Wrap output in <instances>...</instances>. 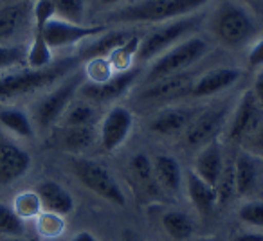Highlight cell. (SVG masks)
Segmentation results:
<instances>
[{
	"label": "cell",
	"mask_w": 263,
	"mask_h": 241,
	"mask_svg": "<svg viewBox=\"0 0 263 241\" xmlns=\"http://www.w3.org/2000/svg\"><path fill=\"white\" fill-rule=\"evenodd\" d=\"M209 0H137L106 13L108 24H166L197 15Z\"/></svg>",
	"instance_id": "1"
},
{
	"label": "cell",
	"mask_w": 263,
	"mask_h": 241,
	"mask_svg": "<svg viewBox=\"0 0 263 241\" xmlns=\"http://www.w3.org/2000/svg\"><path fill=\"white\" fill-rule=\"evenodd\" d=\"M81 59L69 58L60 63H52L47 69H26L15 70L0 76V101L22 97V95L33 94L42 88H47L54 83H60L65 76L78 69Z\"/></svg>",
	"instance_id": "2"
},
{
	"label": "cell",
	"mask_w": 263,
	"mask_h": 241,
	"mask_svg": "<svg viewBox=\"0 0 263 241\" xmlns=\"http://www.w3.org/2000/svg\"><path fill=\"white\" fill-rule=\"evenodd\" d=\"M208 52H209V42L202 36H193L191 34L186 40L179 42L172 49L162 52L159 58H155L152 67L148 69L144 81L148 85L157 79H162V77L186 72L190 67H193L195 63L200 62Z\"/></svg>",
	"instance_id": "3"
},
{
	"label": "cell",
	"mask_w": 263,
	"mask_h": 241,
	"mask_svg": "<svg viewBox=\"0 0 263 241\" xmlns=\"http://www.w3.org/2000/svg\"><path fill=\"white\" fill-rule=\"evenodd\" d=\"M85 81V74L81 70H72L69 76H65L49 94H45L40 101L36 103L33 112V125L38 130H49L60 123L62 115L69 105L72 103L74 95L78 94L80 87Z\"/></svg>",
	"instance_id": "4"
},
{
	"label": "cell",
	"mask_w": 263,
	"mask_h": 241,
	"mask_svg": "<svg viewBox=\"0 0 263 241\" xmlns=\"http://www.w3.org/2000/svg\"><path fill=\"white\" fill-rule=\"evenodd\" d=\"M200 22V15H190L184 16V18H177L172 20V22L161 24L157 29L150 31V33L141 38L136 62H154L162 52H166L173 45L179 44V42L191 36V33L197 29Z\"/></svg>",
	"instance_id": "5"
},
{
	"label": "cell",
	"mask_w": 263,
	"mask_h": 241,
	"mask_svg": "<svg viewBox=\"0 0 263 241\" xmlns=\"http://www.w3.org/2000/svg\"><path fill=\"white\" fill-rule=\"evenodd\" d=\"M70 168H72L74 176L80 180L85 189L98 194L99 198L110 202V204L124 207L126 198H124L119 182L101 162L85 157H74L70 160Z\"/></svg>",
	"instance_id": "6"
},
{
	"label": "cell",
	"mask_w": 263,
	"mask_h": 241,
	"mask_svg": "<svg viewBox=\"0 0 263 241\" xmlns=\"http://www.w3.org/2000/svg\"><path fill=\"white\" fill-rule=\"evenodd\" d=\"M213 31H215L220 44L231 49H238L247 45L254 38L256 26L251 15L243 8L227 4L216 15Z\"/></svg>",
	"instance_id": "7"
},
{
	"label": "cell",
	"mask_w": 263,
	"mask_h": 241,
	"mask_svg": "<svg viewBox=\"0 0 263 241\" xmlns=\"http://www.w3.org/2000/svg\"><path fill=\"white\" fill-rule=\"evenodd\" d=\"M108 29L106 26H85V24H72L65 22V20L52 18L45 24L44 31V40L47 42L49 49L54 51V49H63L70 47V45L83 44L87 40L99 36L101 33Z\"/></svg>",
	"instance_id": "8"
},
{
	"label": "cell",
	"mask_w": 263,
	"mask_h": 241,
	"mask_svg": "<svg viewBox=\"0 0 263 241\" xmlns=\"http://www.w3.org/2000/svg\"><path fill=\"white\" fill-rule=\"evenodd\" d=\"M134 128V113L123 105H116L105 113L99 126V144L105 151L112 153L121 148L130 137Z\"/></svg>",
	"instance_id": "9"
},
{
	"label": "cell",
	"mask_w": 263,
	"mask_h": 241,
	"mask_svg": "<svg viewBox=\"0 0 263 241\" xmlns=\"http://www.w3.org/2000/svg\"><path fill=\"white\" fill-rule=\"evenodd\" d=\"M31 164V155L18 143L0 133V187H8L24 178Z\"/></svg>",
	"instance_id": "10"
},
{
	"label": "cell",
	"mask_w": 263,
	"mask_h": 241,
	"mask_svg": "<svg viewBox=\"0 0 263 241\" xmlns=\"http://www.w3.org/2000/svg\"><path fill=\"white\" fill-rule=\"evenodd\" d=\"M261 123V105L256 99L254 92L245 90L234 108L227 128V137L234 143L249 139Z\"/></svg>",
	"instance_id": "11"
},
{
	"label": "cell",
	"mask_w": 263,
	"mask_h": 241,
	"mask_svg": "<svg viewBox=\"0 0 263 241\" xmlns=\"http://www.w3.org/2000/svg\"><path fill=\"white\" fill-rule=\"evenodd\" d=\"M137 76H139V70L130 69L126 72H117L110 77L108 81H103V83H90V81L85 79L83 85L80 87L78 94L81 95L83 101L88 103H108L114 99L121 97L123 94H126V90L136 83Z\"/></svg>",
	"instance_id": "12"
},
{
	"label": "cell",
	"mask_w": 263,
	"mask_h": 241,
	"mask_svg": "<svg viewBox=\"0 0 263 241\" xmlns=\"http://www.w3.org/2000/svg\"><path fill=\"white\" fill-rule=\"evenodd\" d=\"M227 110L222 106H213V108H202L200 113L193 119L186 133V143L193 148H202L211 140H216L215 137L222 130L226 123Z\"/></svg>",
	"instance_id": "13"
},
{
	"label": "cell",
	"mask_w": 263,
	"mask_h": 241,
	"mask_svg": "<svg viewBox=\"0 0 263 241\" xmlns=\"http://www.w3.org/2000/svg\"><path fill=\"white\" fill-rule=\"evenodd\" d=\"M241 70L236 67H218V69L208 70L205 74H202L200 77L193 81L191 90L187 95L191 97H211L220 92L227 90V88L234 87L240 81Z\"/></svg>",
	"instance_id": "14"
},
{
	"label": "cell",
	"mask_w": 263,
	"mask_h": 241,
	"mask_svg": "<svg viewBox=\"0 0 263 241\" xmlns=\"http://www.w3.org/2000/svg\"><path fill=\"white\" fill-rule=\"evenodd\" d=\"M202 108L195 106H170L157 113L152 119L150 130L157 135H177L180 132H186L187 126L193 123L195 117L200 113Z\"/></svg>",
	"instance_id": "15"
},
{
	"label": "cell",
	"mask_w": 263,
	"mask_h": 241,
	"mask_svg": "<svg viewBox=\"0 0 263 241\" xmlns=\"http://www.w3.org/2000/svg\"><path fill=\"white\" fill-rule=\"evenodd\" d=\"M223 168H226V160H223L222 146L216 140H211V143L200 148L191 171L211 187H216L223 173Z\"/></svg>",
	"instance_id": "16"
},
{
	"label": "cell",
	"mask_w": 263,
	"mask_h": 241,
	"mask_svg": "<svg viewBox=\"0 0 263 241\" xmlns=\"http://www.w3.org/2000/svg\"><path fill=\"white\" fill-rule=\"evenodd\" d=\"M193 81L195 79L187 72L162 77L154 83H148V87L141 92V99L143 101H168V99H175L180 95H187Z\"/></svg>",
	"instance_id": "17"
},
{
	"label": "cell",
	"mask_w": 263,
	"mask_h": 241,
	"mask_svg": "<svg viewBox=\"0 0 263 241\" xmlns=\"http://www.w3.org/2000/svg\"><path fill=\"white\" fill-rule=\"evenodd\" d=\"M34 191L40 196L42 207H44L45 212H52V214H58L65 218V216L72 214L74 209H76L74 196L60 182L44 180V182L38 184Z\"/></svg>",
	"instance_id": "18"
},
{
	"label": "cell",
	"mask_w": 263,
	"mask_h": 241,
	"mask_svg": "<svg viewBox=\"0 0 263 241\" xmlns=\"http://www.w3.org/2000/svg\"><path fill=\"white\" fill-rule=\"evenodd\" d=\"M33 20V4L22 0L0 8V44L11 40Z\"/></svg>",
	"instance_id": "19"
},
{
	"label": "cell",
	"mask_w": 263,
	"mask_h": 241,
	"mask_svg": "<svg viewBox=\"0 0 263 241\" xmlns=\"http://www.w3.org/2000/svg\"><path fill=\"white\" fill-rule=\"evenodd\" d=\"M134 34L136 33H132V31H126V29H114V31L106 29L105 33H101L99 36L92 38L90 44H87L80 51L78 58H80L81 62H88V59H94V58H108L110 52H114L117 47L126 44Z\"/></svg>",
	"instance_id": "20"
},
{
	"label": "cell",
	"mask_w": 263,
	"mask_h": 241,
	"mask_svg": "<svg viewBox=\"0 0 263 241\" xmlns=\"http://www.w3.org/2000/svg\"><path fill=\"white\" fill-rule=\"evenodd\" d=\"M128 171L132 175V180L146 194L148 198H161L164 191L157 184V178L154 175V168H152V160L144 153H136L128 162Z\"/></svg>",
	"instance_id": "21"
},
{
	"label": "cell",
	"mask_w": 263,
	"mask_h": 241,
	"mask_svg": "<svg viewBox=\"0 0 263 241\" xmlns=\"http://www.w3.org/2000/svg\"><path fill=\"white\" fill-rule=\"evenodd\" d=\"M154 175L157 178V184L166 194H179L182 189V168L172 157V155H157L152 160Z\"/></svg>",
	"instance_id": "22"
},
{
	"label": "cell",
	"mask_w": 263,
	"mask_h": 241,
	"mask_svg": "<svg viewBox=\"0 0 263 241\" xmlns=\"http://www.w3.org/2000/svg\"><path fill=\"white\" fill-rule=\"evenodd\" d=\"M0 128L16 139H33L36 130L29 113L18 106L0 108Z\"/></svg>",
	"instance_id": "23"
},
{
	"label": "cell",
	"mask_w": 263,
	"mask_h": 241,
	"mask_svg": "<svg viewBox=\"0 0 263 241\" xmlns=\"http://www.w3.org/2000/svg\"><path fill=\"white\" fill-rule=\"evenodd\" d=\"M186 191H187V196H190L191 205L202 216H208L215 209V205L218 204L216 202L215 187H211L202 178H198L193 171L186 173Z\"/></svg>",
	"instance_id": "24"
},
{
	"label": "cell",
	"mask_w": 263,
	"mask_h": 241,
	"mask_svg": "<svg viewBox=\"0 0 263 241\" xmlns=\"http://www.w3.org/2000/svg\"><path fill=\"white\" fill-rule=\"evenodd\" d=\"M96 130L94 126H76V128H62L60 146L69 153H83L94 144Z\"/></svg>",
	"instance_id": "25"
},
{
	"label": "cell",
	"mask_w": 263,
	"mask_h": 241,
	"mask_svg": "<svg viewBox=\"0 0 263 241\" xmlns=\"http://www.w3.org/2000/svg\"><path fill=\"white\" fill-rule=\"evenodd\" d=\"M234 168V189L240 196L249 194L256 186V162L249 153H240L233 164Z\"/></svg>",
	"instance_id": "26"
},
{
	"label": "cell",
	"mask_w": 263,
	"mask_h": 241,
	"mask_svg": "<svg viewBox=\"0 0 263 241\" xmlns=\"http://www.w3.org/2000/svg\"><path fill=\"white\" fill-rule=\"evenodd\" d=\"M161 223H162V229L166 230V234L177 241L190 239L195 232L193 219L182 211H166L162 214Z\"/></svg>",
	"instance_id": "27"
},
{
	"label": "cell",
	"mask_w": 263,
	"mask_h": 241,
	"mask_svg": "<svg viewBox=\"0 0 263 241\" xmlns=\"http://www.w3.org/2000/svg\"><path fill=\"white\" fill-rule=\"evenodd\" d=\"M96 120V108L88 101L70 103L69 108L60 119L62 128H76V126H92Z\"/></svg>",
	"instance_id": "28"
},
{
	"label": "cell",
	"mask_w": 263,
	"mask_h": 241,
	"mask_svg": "<svg viewBox=\"0 0 263 241\" xmlns=\"http://www.w3.org/2000/svg\"><path fill=\"white\" fill-rule=\"evenodd\" d=\"M141 38L143 36L134 34L126 44H123L121 47H117L116 51L108 54V62H110V65H112V69L116 74L117 72H126V70L132 69V62H134L136 56H137V49H139Z\"/></svg>",
	"instance_id": "29"
},
{
	"label": "cell",
	"mask_w": 263,
	"mask_h": 241,
	"mask_svg": "<svg viewBox=\"0 0 263 241\" xmlns=\"http://www.w3.org/2000/svg\"><path fill=\"white\" fill-rule=\"evenodd\" d=\"M11 207L16 212V216L20 219H24V222L36 219L44 212V207H42L40 196H38L36 191H22V193H18L13 198Z\"/></svg>",
	"instance_id": "30"
},
{
	"label": "cell",
	"mask_w": 263,
	"mask_h": 241,
	"mask_svg": "<svg viewBox=\"0 0 263 241\" xmlns=\"http://www.w3.org/2000/svg\"><path fill=\"white\" fill-rule=\"evenodd\" d=\"M26 63L29 69H47L52 65V51L49 49L47 42L44 40V34L34 33L33 42L27 47Z\"/></svg>",
	"instance_id": "31"
},
{
	"label": "cell",
	"mask_w": 263,
	"mask_h": 241,
	"mask_svg": "<svg viewBox=\"0 0 263 241\" xmlns=\"http://www.w3.org/2000/svg\"><path fill=\"white\" fill-rule=\"evenodd\" d=\"M0 234L8 237H20L26 234V222L16 216L9 204L0 202Z\"/></svg>",
	"instance_id": "32"
},
{
	"label": "cell",
	"mask_w": 263,
	"mask_h": 241,
	"mask_svg": "<svg viewBox=\"0 0 263 241\" xmlns=\"http://www.w3.org/2000/svg\"><path fill=\"white\" fill-rule=\"evenodd\" d=\"M34 223H36L38 234L42 237H45V239H56V237H60L65 232V227H67L63 216L52 214V212H45V211L34 219Z\"/></svg>",
	"instance_id": "33"
},
{
	"label": "cell",
	"mask_w": 263,
	"mask_h": 241,
	"mask_svg": "<svg viewBox=\"0 0 263 241\" xmlns=\"http://www.w3.org/2000/svg\"><path fill=\"white\" fill-rule=\"evenodd\" d=\"M54 16L72 24H83L85 0H52Z\"/></svg>",
	"instance_id": "34"
},
{
	"label": "cell",
	"mask_w": 263,
	"mask_h": 241,
	"mask_svg": "<svg viewBox=\"0 0 263 241\" xmlns=\"http://www.w3.org/2000/svg\"><path fill=\"white\" fill-rule=\"evenodd\" d=\"M27 47L20 44H0V72L26 63Z\"/></svg>",
	"instance_id": "35"
},
{
	"label": "cell",
	"mask_w": 263,
	"mask_h": 241,
	"mask_svg": "<svg viewBox=\"0 0 263 241\" xmlns=\"http://www.w3.org/2000/svg\"><path fill=\"white\" fill-rule=\"evenodd\" d=\"M83 74L85 79L90 83H103V81H108L116 72H114L108 58H94L85 62Z\"/></svg>",
	"instance_id": "36"
},
{
	"label": "cell",
	"mask_w": 263,
	"mask_h": 241,
	"mask_svg": "<svg viewBox=\"0 0 263 241\" xmlns=\"http://www.w3.org/2000/svg\"><path fill=\"white\" fill-rule=\"evenodd\" d=\"M238 218L243 225L251 229L263 230V202L261 200H249L240 205Z\"/></svg>",
	"instance_id": "37"
},
{
	"label": "cell",
	"mask_w": 263,
	"mask_h": 241,
	"mask_svg": "<svg viewBox=\"0 0 263 241\" xmlns=\"http://www.w3.org/2000/svg\"><path fill=\"white\" fill-rule=\"evenodd\" d=\"M215 191H216V202H218V204H227L229 198L236 193V189H234L233 166H226V168H223V173H222V176H220L218 184H216Z\"/></svg>",
	"instance_id": "38"
},
{
	"label": "cell",
	"mask_w": 263,
	"mask_h": 241,
	"mask_svg": "<svg viewBox=\"0 0 263 241\" xmlns=\"http://www.w3.org/2000/svg\"><path fill=\"white\" fill-rule=\"evenodd\" d=\"M52 18H54V6H52V0H36L33 4L34 33H42L45 24Z\"/></svg>",
	"instance_id": "39"
},
{
	"label": "cell",
	"mask_w": 263,
	"mask_h": 241,
	"mask_svg": "<svg viewBox=\"0 0 263 241\" xmlns=\"http://www.w3.org/2000/svg\"><path fill=\"white\" fill-rule=\"evenodd\" d=\"M247 63L252 69H263V38L256 40L251 45L247 54Z\"/></svg>",
	"instance_id": "40"
},
{
	"label": "cell",
	"mask_w": 263,
	"mask_h": 241,
	"mask_svg": "<svg viewBox=\"0 0 263 241\" xmlns=\"http://www.w3.org/2000/svg\"><path fill=\"white\" fill-rule=\"evenodd\" d=\"M231 241H263V232H259V230H245V232L234 234Z\"/></svg>",
	"instance_id": "41"
},
{
	"label": "cell",
	"mask_w": 263,
	"mask_h": 241,
	"mask_svg": "<svg viewBox=\"0 0 263 241\" xmlns=\"http://www.w3.org/2000/svg\"><path fill=\"white\" fill-rule=\"evenodd\" d=\"M249 143H251V146L254 148V150L263 151V120L259 123L258 128L252 132V135L249 137Z\"/></svg>",
	"instance_id": "42"
},
{
	"label": "cell",
	"mask_w": 263,
	"mask_h": 241,
	"mask_svg": "<svg viewBox=\"0 0 263 241\" xmlns=\"http://www.w3.org/2000/svg\"><path fill=\"white\" fill-rule=\"evenodd\" d=\"M252 92H254L256 99H258V103L263 106V69L258 72V76H256L254 79V87H252Z\"/></svg>",
	"instance_id": "43"
},
{
	"label": "cell",
	"mask_w": 263,
	"mask_h": 241,
	"mask_svg": "<svg viewBox=\"0 0 263 241\" xmlns=\"http://www.w3.org/2000/svg\"><path fill=\"white\" fill-rule=\"evenodd\" d=\"M70 241H99V239L92 232H88V230H81V232L74 234V236L70 237Z\"/></svg>",
	"instance_id": "44"
},
{
	"label": "cell",
	"mask_w": 263,
	"mask_h": 241,
	"mask_svg": "<svg viewBox=\"0 0 263 241\" xmlns=\"http://www.w3.org/2000/svg\"><path fill=\"white\" fill-rule=\"evenodd\" d=\"M121 241H146V239H144L143 236H139L136 230L126 229L123 234H121Z\"/></svg>",
	"instance_id": "45"
},
{
	"label": "cell",
	"mask_w": 263,
	"mask_h": 241,
	"mask_svg": "<svg viewBox=\"0 0 263 241\" xmlns=\"http://www.w3.org/2000/svg\"><path fill=\"white\" fill-rule=\"evenodd\" d=\"M101 4H105V6H112V4H117V2H121V0H99Z\"/></svg>",
	"instance_id": "46"
},
{
	"label": "cell",
	"mask_w": 263,
	"mask_h": 241,
	"mask_svg": "<svg viewBox=\"0 0 263 241\" xmlns=\"http://www.w3.org/2000/svg\"><path fill=\"white\" fill-rule=\"evenodd\" d=\"M31 241H36V239H31Z\"/></svg>",
	"instance_id": "47"
}]
</instances>
